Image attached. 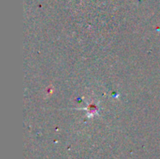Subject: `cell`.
<instances>
[{
  "mask_svg": "<svg viewBox=\"0 0 160 159\" xmlns=\"http://www.w3.org/2000/svg\"><path fill=\"white\" fill-rule=\"evenodd\" d=\"M84 110H87L88 112V116H92L94 114H98V105L96 103H90L88 104V106L86 108H84Z\"/></svg>",
  "mask_w": 160,
  "mask_h": 159,
  "instance_id": "1",
  "label": "cell"
}]
</instances>
